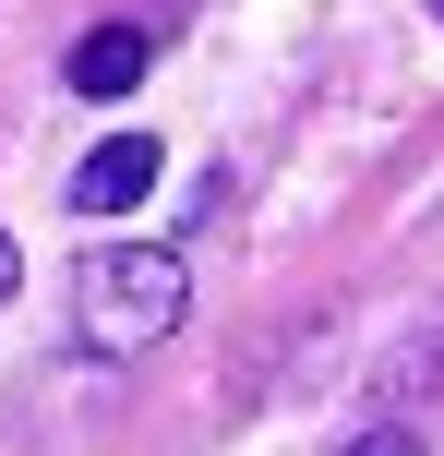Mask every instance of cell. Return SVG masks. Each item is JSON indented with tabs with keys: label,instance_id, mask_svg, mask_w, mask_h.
<instances>
[{
	"label": "cell",
	"instance_id": "obj_1",
	"mask_svg": "<svg viewBox=\"0 0 444 456\" xmlns=\"http://www.w3.org/2000/svg\"><path fill=\"white\" fill-rule=\"evenodd\" d=\"M181 300H192V276H181L168 240H109V252L72 265V348L85 361H144L181 324Z\"/></svg>",
	"mask_w": 444,
	"mask_h": 456
},
{
	"label": "cell",
	"instance_id": "obj_2",
	"mask_svg": "<svg viewBox=\"0 0 444 456\" xmlns=\"http://www.w3.org/2000/svg\"><path fill=\"white\" fill-rule=\"evenodd\" d=\"M157 192V133H109L85 168H72V216H120Z\"/></svg>",
	"mask_w": 444,
	"mask_h": 456
},
{
	"label": "cell",
	"instance_id": "obj_3",
	"mask_svg": "<svg viewBox=\"0 0 444 456\" xmlns=\"http://www.w3.org/2000/svg\"><path fill=\"white\" fill-rule=\"evenodd\" d=\"M144 61H157V37H144V24H96V37L72 48V96H133Z\"/></svg>",
	"mask_w": 444,
	"mask_h": 456
},
{
	"label": "cell",
	"instance_id": "obj_4",
	"mask_svg": "<svg viewBox=\"0 0 444 456\" xmlns=\"http://www.w3.org/2000/svg\"><path fill=\"white\" fill-rule=\"evenodd\" d=\"M336 456H421V433H408V420H384V433H349Z\"/></svg>",
	"mask_w": 444,
	"mask_h": 456
},
{
	"label": "cell",
	"instance_id": "obj_5",
	"mask_svg": "<svg viewBox=\"0 0 444 456\" xmlns=\"http://www.w3.org/2000/svg\"><path fill=\"white\" fill-rule=\"evenodd\" d=\"M12 276H24V252H12V240H0V300H12Z\"/></svg>",
	"mask_w": 444,
	"mask_h": 456
},
{
	"label": "cell",
	"instance_id": "obj_6",
	"mask_svg": "<svg viewBox=\"0 0 444 456\" xmlns=\"http://www.w3.org/2000/svg\"><path fill=\"white\" fill-rule=\"evenodd\" d=\"M432 12H444V0H432Z\"/></svg>",
	"mask_w": 444,
	"mask_h": 456
}]
</instances>
